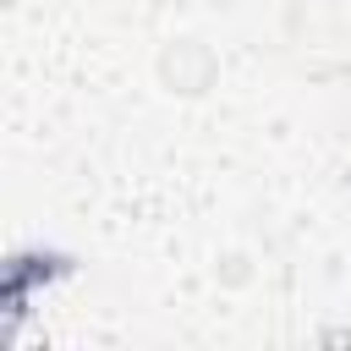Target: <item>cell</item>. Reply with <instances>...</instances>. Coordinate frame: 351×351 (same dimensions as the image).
Masks as SVG:
<instances>
[{
  "mask_svg": "<svg viewBox=\"0 0 351 351\" xmlns=\"http://www.w3.org/2000/svg\"><path fill=\"white\" fill-rule=\"evenodd\" d=\"M154 77H159V88L176 93V99H203V93L219 82V55H214L197 33H176V38L159 44Z\"/></svg>",
  "mask_w": 351,
  "mask_h": 351,
  "instance_id": "1",
  "label": "cell"
}]
</instances>
